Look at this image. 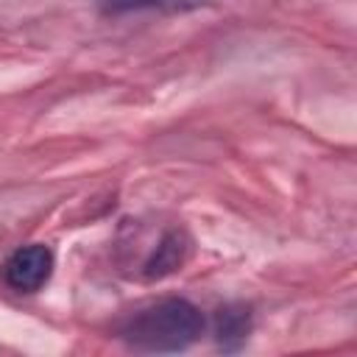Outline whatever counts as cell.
<instances>
[{
	"instance_id": "5",
	"label": "cell",
	"mask_w": 357,
	"mask_h": 357,
	"mask_svg": "<svg viewBox=\"0 0 357 357\" xmlns=\"http://www.w3.org/2000/svg\"><path fill=\"white\" fill-rule=\"evenodd\" d=\"M100 14L120 17V14H134V11H190L215 0H89Z\"/></svg>"
},
{
	"instance_id": "4",
	"label": "cell",
	"mask_w": 357,
	"mask_h": 357,
	"mask_svg": "<svg viewBox=\"0 0 357 357\" xmlns=\"http://www.w3.org/2000/svg\"><path fill=\"white\" fill-rule=\"evenodd\" d=\"M248 332H251V312H248L245 304H229V307L218 310L215 337H218L220 349H226V351L240 349L248 340Z\"/></svg>"
},
{
	"instance_id": "2",
	"label": "cell",
	"mask_w": 357,
	"mask_h": 357,
	"mask_svg": "<svg viewBox=\"0 0 357 357\" xmlns=\"http://www.w3.org/2000/svg\"><path fill=\"white\" fill-rule=\"evenodd\" d=\"M56 268V254L50 245L45 243H28L20 245L14 254H8V259L0 268L3 284L14 293H39Z\"/></svg>"
},
{
	"instance_id": "3",
	"label": "cell",
	"mask_w": 357,
	"mask_h": 357,
	"mask_svg": "<svg viewBox=\"0 0 357 357\" xmlns=\"http://www.w3.org/2000/svg\"><path fill=\"white\" fill-rule=\"evenodd\" d=\"M190 254H192V237L181 226H173L159 237L156 248L142 262V276L145 279H165V276L181 271V265L190 259Z\"/></svg>"
},
{
	"instance_id": "1",
	"label": "cell",
	"mask_w": 357,
	"mask_h": 357,
	"mask_svg": "<svg viewBox=\"0 0 357 357\" xmlns=\"http://www.w3.org/2000/svg\"><path fill=\"white\" fill-rule=\"evenodd\" d=\"M204 332H206L204 312L192 301L178 296H167L139 307L117 329L126 346H131L134 351H151V354L184 351L195 340H201Z\"/></svg>"
}]
</instances>
